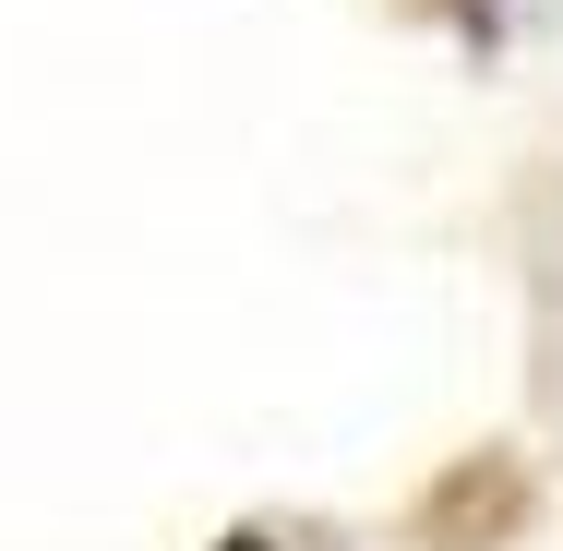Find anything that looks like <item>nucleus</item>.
Masks as SVG:
<instances>
[{"mask_svg": "<svg viewBox=\"0 0 563 551\" xmlns=\"http://www.w3.org/2000/svg\"><path fill=\"white\" fill-rule=\"evenodd\" d=\"M528 516H540V480L516 455H455L444 480L408 504V540L420 551H504Z\"/></svg>", "mask_w": 563, "mask_h": 551, "instance_id": "1", "label": "nucleus"}, {"mask_svg": "<svg viewBox=\"0 0 563 551\" xmlns=\"http://www.w3.org/2000/svg\"><path fill=\"white\" fill-rule=\"evenodd\" d=\"M217 551H276V540H252V528H240V540H217Z\"/></svg>", "mask_w": 563, "mask_h": 551, "instance_id": "2", "label": "nucleus"}]
</instances>
